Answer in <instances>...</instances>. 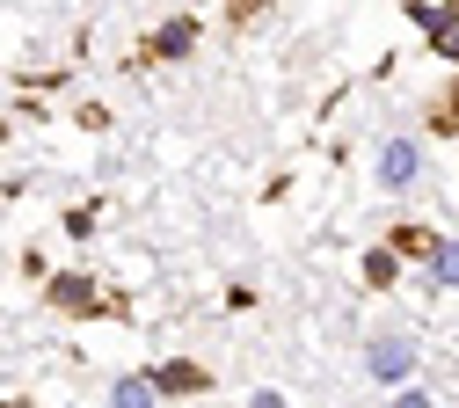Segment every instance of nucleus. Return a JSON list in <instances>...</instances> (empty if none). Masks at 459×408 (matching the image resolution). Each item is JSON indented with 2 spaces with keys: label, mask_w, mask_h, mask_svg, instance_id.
<instances>
[{
  "label": "nucleus",
  "mask_w": 459,
  "mask_h": 408,
  "mask_svg": "<svg viewBox=\"0 0 459 408\" xmlns=\"http://www.w3.org/2000/svg\"><path fill=\"white\" fill-rule=\"evenodd\" d=\"M44 299L59 307V314H74V321H95V314H125V299H102L88 270H59V277L44 284Z\"/></svg>",
  "instance_id": "nucleus-1"
},
{
  "label": "nucleus",
  "mask_w": 459,
  "mask_h": 408,
  "mask_svg": "<svg viewBox=\"0 0 459 408\" xmlns=\"http://www.w3.org/2000/svg\"><path fill=\"white\" fill-rule=\"evenodd\" d=\"M372 183H379L386 197L416 190V183H423V146H416V139H386V146H379V161H372Z\"/></svg>",
  "instance_id": "nucleus-2"
},
{
  "label": "nucleus",
  "mask_w": 459,
  "mask_h": 408,
  "mask_svg": "<svg viewBox=\"0 0 459 408\" xmlns=\"http://www.w3.org/2000/svg\"><path fill=\"white\" fill-rule=\"evenodd\" d=\"M365 372H372V386H409L416 379V343L409 335H372L365 343Z\"/></svg>",
  "instance_id": "nucleus-3"
},
{
  "label": "nucleus",
  "mask_w": 459,
  "mask_h": 408,
  "mask_svg": "<svg viewBox=\"0 0 459 408\" xmlns=\"http://www.w3.org/2000/svg\"><path fill=\"white\" fill-rule=\"evenodd\" d=\"M197 37H204V30H197V15H168V22H160V30H153L139 51H132V66H160V58H190V51H197Z\"/></svg>",
  "instance_id": "nucleus-4"
},
{
  "label": "nucleus",
  "mask_w": 459,
  "mask_h": 408,
  "mask_svg": "<svg viewBox=\"0 0 459 408\" xmlns=\"http://www.w3.org/2000/svg\"><path fill=\"white\" fill-rule=\"evenodd\" d=\"M409 22L423 30V44H430V51L459 58V0H409Z\"/></svg>",
  "instance_id": "nucleus-5"
},
{
  "label": "nucleus",
  "mask_w": 459,
  "mask_h": 408,
  "mask_svg": "<svg viewBox=\"0 0 459 408\" xmlns=\"http://www.w3.org/2000/svg\"><path fill=\"white\" fill-rule=\"evenodd\" d=\"M146 379H153V394H176V401L212 394V372H204L197 358H160V365H146Z\"/></svg>",
  "instance_id": "nucleus-6"
},
{
  "label": "nucleus",
  "mask_w": 459,
  "mask_h": 408,
  "mask_svg": "<svg viewBox=\"0 0 459 408\" xmlns=\"http://www.w3.org/2000/svg\"><path fill=\"white\" fill-rule=\"evenodd\" d=\"M386 248H394L401 263H423V256L437 248V233H430V226H416V219H401V226L386 233Z\"/></svg>",
  "instance_id": "nucleus-7"
},
{
  "label": "nucleus",
  "mask_w": 459,
  "mask_h": 408,
  "mask_svg": "<svg viewBox=\"0 0 459 408\" xmlns=\"http://www.w3.org/2000/svg\"><path fill=\"white\" fill-rule=\"evenodd\" d=\"M365 284H372V291H394V284H401V256H394L386 241L365 248Z\"/></svg>",
  "instance_id": "nucleus-8"
},
{
  "label": "nucleus",
  "mask_w": 459,
  "mask_h": 408,
  "mask_svg": "<svg viewBox=\"0 0 459 408\" xmlns=\"http://www.w3.org/2000/svg\"><path fill=\"white\" fill-rule=\"evenodd\" d=\"M153 401H160V394H153L146 372H125L117 386H109V408H153Z\"/></svg>",
  "instance_id": "nucleus-9"
},
{
  "label": "nucleus",
  "mask_w": 459,
  "mask_h": 408,
  "mask_svg": "<svg viewBox=\"0 0 459 408\" xmlns=\"http://www.w3.org/2000/svg\"><path fill=\"white\" fill-rule=\"evenodd\" d=\"M423 270H430L445 291H459V241H445V233H437V248L423 256Z\"/></svg>",
  "instance_id": "nucleus-10"
},
{
  "label": "nucleus",
  "mask_w": 459,
  "mask_h": 408,
  "mask_svg": "<svg viewBox=\"0 0 459 408\" xmlns=\"http://www.w3.org/2000/svg\"><path fill=\"white\" fill-rule=\"evenodd\" d=\"M423 132H437V139H459V74H452V88H445V102L423 117Z\"/></svg>",
  "instance_id": "nucleus-11"
},
{
  "label": "nucleus",
  "mask_w": 459,
  "mask_h": 408,
  "mask_svg": "<svg viewBox=\"0 0 459 408\" xmlns=\"http://www.w3.org/2000/svg\"><path fill=\"white\" fill-rule=\"evenodd\" d=\"M95 212H102V204H74V212H66V233H74V241H88V233H95Z\"/></svg>",
  "instance_id": "nucleus-12"
},
{
  "label": "nucleus",
  "mask_w": 459,
  "mask_h": 408,
  "mask_svg": "<svg viewBox=\"0 0 459 408\" xmlns=\"http://www.w3.org/2000/svg\"><path fill=\"white\" fill-rule=\"evenodd\" d=\"M263 8H270V0H226V22H234V30H248Z\"/></svg>",
  "instance_id": "nucleus-13"
},
{
  "label": "nucleus",
  "mask_w": 459,
  "mask_h": 408,
  "mask_svg": "<svg viewBox=\"0 0 459 408\" xmlns=\"http://www.w3.org/2000/svg\"><path fill=\"white\" fill-rule=\"evenodd\" d=\"M394 408H430V394L423 386H394Z\"/></svg>",
  "instance_id": "nucleus-14"
},
{
  "label": "nucleus",
  "mask_w": 459,
  "mask_h": 408,
  "mask_svg": "<svg viewBox=\"0 0 459 408\" xmlns=\"http://www.w3.org/2000/svg\"><path fill=\"white\" fill-rule=\"evenodd\" d=\"M0 408H37V401H0Z\"/></svg>",
  "instance_id": "nucleus-15"
}]
</instances>
